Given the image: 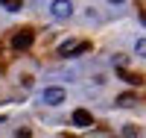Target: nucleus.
Returning a JSON list of instances; mask_svg holds the SVG:
<instances>
[{
  "instance_id": "39448f33",
  "label": "nucleus",
  "mask_w": 146,
  "mask_h": 138,
  "mask_svg": "<svg viewBox=\"0 0 146 138\" xmlns=\"http://www.w3.org/2000/svg\"><path fill=\"white\" fill-rule=\"evenodd\" d=\"M88 44L85 41H79V38H70V41H64L62 47H58V56H70V53H79V50H85Z\"/></svg>"
},
{
  "instance_id": "6e6552de",
  "label": "nucleus",
  "mask_w": 146,
  "mask_h": 138,
  "mask_svg": "<svg viewBox=\"0 0 146 138\" xmlns=\"http://www.w3.org/2000/svg\"><path fill=\"white\" fill-rule=\"evenodd\" d=\"M117 103H120V106H131V103H135V97H129V94H123V97L117 100Z\"/></svg>"
},
{
  "instance_id": "7ed1b4c3",
  "label": "nucleus",
  "mask_w": 146,
  "mask_h": 138,
  "mask_svg": "<svg viewBox=\"0 0 146 138\" xmlns=\"http://www.w3.org/2000/svg\"><path fill=\"white\" fill-rule=\"evenodd\" d=\"M73 123L82 127V129H88V127H94V115L88 109H76V112H73Z\"/></svg>"
},
{
  "instance_id": "f03ea898",
  "label": "nucleus",
  "mask_w": 146,
  "mask_h": 138,
  "mask_svg": "<svg viewBox=\"0 0 146 138\" xmlns=\"http://www.w3.org/2000/svg\"><path fill=\"white\" fill-rule=\"evenodd\" d=\"M32 41H35V32L32 30H21V32L12 35V47H15V50H27Z\"/></svg>"
},
{
  "instance_id": "0eeeda50",
  "label": "nucleus",
  "mask_w": 146,
  "mask_h": 138,
  "mask_svg": "<svg viewBox=\"0 0 146 138\" xmlns=\"http://www.w3.org/2000/svg\"><path fill=\"white\" fill-rule=\"evenodd\" d=\"M135 50H137V56H146V38H140V41H137V47H135Z\"/></svg>"
},
{
  "instance_id": "423d86ee",
  "label": "nucleus",
  "mask_w": 146,
  "mask_h": 138,
  "mask_svg": "<svg viewBox=\"0 0 146 138\" xmlns=\"http://www.w3.org/2000/svg\"><path fill=\"white\" fill-rule=\"evenodd\" d=\"M0 6H3L6 12H21V6H23V0H0Z\"/></svg>"
},
{
  "instance_id": "1a4fd4ad",
  "label": "nucleus",
  "mask_w": 146,
  "mask_h": 138,
  "mask_svg": "<svg viewBox=\"0 0 146 138\" xmlns=\"http://www.w3.org/2000/svg\"><path fill=\"white\" fill-rule=\"evenodd\" d=\"M108 3H123V0H108Z\"/></svg>"
},
{
  "instance_id": "9d476101",
  "label": "nucleus",
  "mask_w": 146,
  "mask_h": 138,
  "mask_svg": "<svg viewBox=\"0 0 146 138\" xmlns=\"http://www.w3.org/2000/svg\"><path fill=\"white\" fill-rule=\"evenodd\" d=\"M140 18H143V24H146V12H143V15H140Z\"/></svg>"
},
{
  "instance_id": "f257e3e1",
  "label": "nucleus",
  "mask_w": 146,
  "mask_h": 138,
  "mask_svg": "<svg viewBox=\"0 0 146 138\" xmlns=\"http://www.w3.org/2000/svg\"><path fill=\"white\" fill-rule=\"evenodd\" d=\"M50 12H53L58 21H67V18L73 15V3H70V0H53V3H50Z\"/></svg>"
},
{
  "instance_id": "20e7f679",
  "label": "nucleus",
  "mask_w": 146,
  "mask_h": 138,
  "mask_svg": "<svg viewBox=\"0 0 146 138\" xmlns=\"http://www.w3.org/2000/svg\"><path fill=\"white\" fill-rule=\"evenodd\" d=\"M44 103H50V106L64 103V88H56V85H50V88L44 91Z\"/></svg>"
}]
</instances>
